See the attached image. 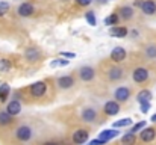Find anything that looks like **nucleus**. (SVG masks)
Listing matches in <instances>:
<instances>
[{"label":"nucleus","instance_id":"f257e3e1","mask_svg":"<svg viewBox=\"0 0 156 145\" xmlns=\"http://www.w3.org/2000/svg\"><path fill=\"white\" fill-rule=\"evenodd\" d=\"M14 138L18 142L26 144V142L32 141V138H34V129L30 126H27V124H21V126H18L14 130Z\"/></svg>","mask_w":156,"mask_h":145},{"label":"nucleus","instance_id":"f03ea898","mask_svg":"<svg viewBox=\"0 0 156 145\" xmlns=\"http://www.w3.org/2000/svg\"><path fill=\"white\" fill-rule=\"evenodd\" d=\"M126 76V70L120 65H112L106 70V79L111 82V83H117V82H121Z\"/></svg>","mask_w":156,"mask_h":145},{"label":"nucleus","instance_id":"7ed1b4c3","mask_svg":"<svg viewBox=\"0 0 156 145\" xmlns=\"http://www.w3.org/2000/svg\"><path fill=\"white\" fill-rule=\"evenodd\" d=\"M96 76H97V73H96V68H94V67L83 65V67H80V68L77 70V77H79V80L83 82V83L93 82V80L96 79Z\"/></svg>","mask_w":156,"mask_h":145},{"label":"nucleus","instance_id":"20e7f679","mask_svg":"<svg viewBox=\"0 0 156 145\" xmlns=\"http://www.w3.org/2000/svg\"><path fill=\"white\" fill-rule=\"evenodd\" d=\"M149 79H150V71L146 67H136L132 71V80L136 85H144L149 82Z\"/></svg>","mask_w":156,"mask_h":145},{"label":"nucleus","instance_id":"39448f33","mask_svg":"<svg viewBox=\"0 0 156 145\" xmlns=\"http://www.w3.org/2000/svg\"><path fill=\"white\" fill-rule=\"evenodd\" d=\"M29 94L34 98H41L47 94V83L44 80H38L34 82L32 85H29Z\"/></svg>","mask_w":156,"mask_h":145},{"label":"nucleus","instance_id":"423d86ee","mask_svg":"<svg viewBox=\"0 0 156 145\" xmlns=\"http://www.w3.org/2000/svg\"><path fill=\"white\" fill-rule=\"evenodd\" d=\"M97 118H99L97 109H94L93 106H87L80 110V119L85 124H93V123L97 121Z\"/></svg>","mask_w":156,"mask_h":145},{"label":"nucleus","instance_id":"0eeeda50","mask_svg":"<svg viewBox=\"0 0 156 145\" xmlns=\"http://www.w3.org/2000/svg\"><path fill=\"white\" fill-rule=\"evenodd\" d=\"M114 100L117 101V103H127L129 100H130V97H132V89L129 88V86H118L117 89H114Z\"/></svg>","mask_w":156,"mask_h":145},{"label":"nucleus","instance_id":"6e6552de","mask_svg":"<svg viewBox=\"0 0 156 145\" xmlns=\"http://www.w3.org/2000/svg\"><path fill=\"white\" fill-rule=\"evenodd\" d=\"M76 85V80L71 74H64V76H59L56 79V86L61 89V91H68L71 89L73 86Z\"/></svg>","mask_w":156,"mask_h":145},{"label":"nucleus","instance_id":"1a4fd4ad","mask_svg":"<svg viewBox=\"0 0 156 145\" xmlns=\"http://www.w3.org/2000/svg\"><path fill=\"white\" fill-rule=\"evenodd\" d=\"M21 109H23V106H21V101L18 100V98H12V100H9V101H6V106H5V112L8 113V115H11V116H17V115H20L21 113Z\"/></svg>","mask_w":156,"mask_h":145},{"label":"nucleus","instance_id":"9d476101","mask_svg":"<svg viewBox=\"0 0 156 145\" xmlns=\"http://www.w3.org/2000/svg\"><path fill=\"white\" fill-rule=\"evenodd\" d=\"M41 57H43V51L38 47L30 46V47H27L24 50V59H26L29 64H37V62L41 60Z\"/></svg>","mask_w":156,"mask_h":145},{"label":"nucleus","instance_id":"9b49d317","mask_svg":"<svg viewBox=\"0 0 156 145\" xmlns=\"http://www.w3.org/2000/svg\"><path fill=\"white\" fill-rule=\"evenodd\" d=\"M88 138H90V132L87 129H77L73 132L71 135V141L74 145H83L88 142Z\"/></svg>","mask_w":156,"mask_h":145},{"label":"nucleus","instance_id":"f8f14e48","mask_svg":"<svg viewBox=\"0 0 156 145\" xmlns=\"http://www.w3.org/2000/svg\"><path fill=\"white\" fill-rule=\"evenodd\" d=\"M140 142L143 144H150L156 139V129L155 127H144L141 132H140V136H138Z\"/></svg>","mask_w":156,"mask_h":145},{"label":"nucleus","instance_id":"ddd939ff","mask_svg":"<svg viewBox=\"0 0 156 145\" xmlns=\"http://www.w3.org/2000/svg\"><path fill=\"white\" fill-rule=\"evenodd\" d=\"M126 56H127V51H126V48L123 47H114L111 50V53H109V59L114 62V64H121L124 59H126Z\"/></svg>","mask_w":156,"mask_h":145},{"label":"nucleus","instance_id":"4468645a","mask_svg":"<svg viewBox=\"0 0 156 145\" xmlns=\"http://www.w3.org/2000/svg\"><path fill=\"white\" fill-rule=\"evenodd\" d=\"M34 12H35V6L30 2H23V3H20L17 6V15L18 17L26 18V17H30Z\"/></svg>","mask_w":156,"mask_h":145},{"label":"nucleus","instance_id":"2eb2a0df","mask_svg":"<svg viewBox=\"0 0 156 145\" xmlns=\"http://www.w3.org/2000/svg\"><path fill=\"white\" fill-rule=\"evenodd\" d=\"M117 15H118L120 21H121V20H123V21H129V20L133 18V15H135V9H133V6L124 5V6H120V8L117 9Z\"/></svg>","mask_w":156,"mask_h":145},{"label":"nucleus","instance_id":"dca6fc26","mask_svg":"<svg viewBox=\"0 0 156 145\" xmlns=\"http://www.w3.org/2000/svg\"><path fill=\"white\" fill-rule=\"evenodd\" d=\"M120 110H121L120 103H117L115 100H109L103 104V113L106 116H115L120 113Z\"/></svg>","mask_w":156,"mask_h":145},{"label":"nucleus","instance_id":"f3484780","mask_svg":"<svg viewBox=\"0 0 156 145\" xmlns=\"http://www.w3.org/2000/svg\"><path fill=\"white\" fill-rule=\"evenodd\" d=\"M118 136H120V130L118 129H105V130H102L99 133V139L103 141L105 144H108L109 141H112V139H115Z\"/></svg>","mask_w":156,"mask_h":145},{"label":"nucleus","instance_id":"a211bd4d","mask_svg":"<svg viewBox=\"0 0 156 145\" xmlns=\"http://www.w3.org/2000/svg\"><path fill=\"white\" fill-rule=\"evenodd\" d=\"M140 9L144 15H155L156 14V2L155 0H143Z\"/></svg>","mask_w":156,"mask_h":145},{"label":"nucleus","instance_id":"6ab92c4d","mask_svg":"<svg viewBox=\"0 0 156 145\" xmlns=\"http://www.w3.org/2000/svg\"><path fill=\"white\" fill-rule=\"evenodd\" d=\"M127 32L129 30L124 26H112V27H109V35L112 38H126Z\"/></svg>","mask_w":156,"mask_h":145},{"label":"nucleus","instance_id":"aec40b11","mask_svg":"<svg viewBox=\"0 0 156 145\" xmlns=\"http://www.w3.org/2000/svg\"><path fill=\"white\" fill-rule=\"evenodd\" d=\"M11 95V86L8 82H2L0 83V103H6L8 98Z\"/></svg>","mask_w":156,"mask_h":145},{"label":"nucleus","instance_id":"412c9836","mask_svg":"<svg viewBox=\"0 0 156 145\" xmlns=\"http://www.w3.org/2000/svg\"><path fill=\"white\" fill-rule=\"evenodd\" d=\"M152 97H153V94H152V91L150 89H141L138 94H136V101L141 104V103H150L152 101Z\"/></svg>","mask_w":156,"mask_h":145},{"label":"nucleus","instance_id":"4be33fe9","mask_svg":"<svg viewBox=\"0 0 156 145\" xmlns=\"http://www.w3.org/2000/svg\"><path fill=\"white\" fill-rule=\"evenodd\" d=\"M144 56L149 60H155L156 59V43H149L144 47Z\"/></svg>","mask_w":156,"mask_h":145},{"label":"nucleus","instance_id":"5701e85b","mask_svg":"<svg viewBox=\"0 0 156 145\" xmlns=\"http://www.w3.org/2000/svg\"><path fill=\"white\" fill-rule=\"evenodd\" d=\"M14 124V116L8 115L5 110H0V127H9Z\"/></svg>","mask_w":156,"mask_h":145},{"label":"nucleus","instance_id":"b1692460","mask_svg":"<svg viewBox=\"0 0 156 145\" xmlns=\"http://www.w3.org/2000/svg\"><path fill=\"white\" fill-rule=\"evenodd\" d=\"M136 141H138L136 135H133V133H126V135L121 136L120 144L121 145H136Z\"/></svg>","mask_w":156,"mask_h":145},{"label":"nucleus","instance_id":"393cba45","mask_svg":"<svg viewBox=\"0 0 156 145\" xmlns=\"http://www.w3.org/2000/svg\"><path fill=\"white\" fill-rule=\"evenodd\" d=\"M133 123H132V118H121L118 121H114L112 124V129H126V127H130Z\"/></svg>","mask_w":156,"mask_h":145},{"label":"nucleus","instance_id":"a878e982","mask_svg":"<svg viewBox=\"0 0 156 145\" xmlns=\"http://www.w3.org/2000/svg\"><path fill=\"white\" fill-rule=\"evenodd\" d=\"M70 65V60L65 59V57H55L53 60H50V67L52 68H64V67H68Z\"/></svg>","mask_w":156,"mask_h":145},{"label":"nucleus","instance_id":"bb28decb","mask_svg":"<svg viewBox=\"0 0 156 145\" xmlns=\"http://www.w3.org/2000/svg\"><path fill=\"white\" fill-rule=\"evenodd\" d=\"M105 24H106L108 27H112V26H118V24H120V18H118L117 12H114V14L108 15V17L105 18Z\"/></svg>","mask_w":156,"mask_h":145},{"label":"nucleus","instance_id":"cd10ccee","mask_svg":"<svg viewBox=\"0 0 156 145\" xmlns=\"http://www.w3.org/2000/svg\"><path fill=\"white\" fill-rule=\"evenodd\" d=\"M12 68V62L6 57H0V73H9Z\"/></svg>","mask_w":156,"mask_h":145},{"label":"nucleus","instance_id":"c85d7f7f","mask_svg":"<svg viewBox=\"0 0 156 145\" xmlns=\"http://www.w3.org/2000/svg\"><path fill=\"white\" fill-rule=\"evenodd\" d=\"M85 20H87V23L90 24V26H97V18H96V14L93 12V11H87L85 12Z\"/></svg>","mask_w":156,"mask_h":145},{"label":"nucleus","instance_id":"c756f323","mask_svg":"<svg viewBox=\"0 0 156 145\" xmlns=\"http://www.w3.org/2000/svg\"><path fill=\"white\" fill-rule=\"evenodd\" d=\"M146 126H147V121H140V123H136V124H132L129 133H133V135H135V133H140Z\"/></svg>","mask_w":156,"mask_h":145},{"label":"nucleus","instance_id":"7c9ffc66","mask_svg":"<svg viewBox=\"0 0 156 145\" xmlns=\"http://www.w3.org/2000/svg\"><path fill=\"white\" fill-rule=\"evenodd\" d=\"M9 9H11V5L5 0H0V17H5L9 12Z\"/></svg>","mask_w":156,"mask_h":145},{"label":"nucleus","instance_id":"2f4dec72","mask_svg":"<svg viewBox=\"0 0 156 145\" xmlns=\"http://www.w3.org/2000/svg\"><path fill=\"white\" fill-rule=\"evenodd\" d=\"M140 107H141V109H140V110H141V113H144V115H146V113H149V110H150V103H141V104H140Z\"/></svg>","mask_w":156,"mask_h":145},{"label":"nucleus","instance_id":"473e14b6","mask_svg":"<svg viewBox=\"0 0 156 145\" xmlns=\"http://www.w3.org/2000/svg\"><path fill=\"white\" fill-rule=\"evenodd\" d=\"M61 56L65 57V59H74L76 53H73V51H61Z\"/></svg>","mask_w":156,"mask_h":145},{"label":"nucleus","instance_id":"72a5a7b5","mask_svg":"<svg viewBox=\"0 0 156 145\" xmlns=\"http://www.w3.org/2000/svg\"><path fill=\"white\" fill-rule=\"evenodd\" d=\"M79 6H82V8H85V6H90L91 3H93V0H74Z\"/></svg>","mask_w":156,"mask_h":145},{"label":"nucleus","instance_id":"f704fd0d","mask_svg":"<svg viewBox=\"0 0 156 145\" xmlns=\"http://www.w3.org/2000/svg\"><path fill=\"white\" fill-rule=\"evenodd\" d=\"M127 35H130L132 38H138V36H140V32H138L136 29H133V30H129V32H127Z\"/></svg>","mask_w":156,"mask_h":145},{"label":"nucleus","instance_id":"c9c22d12","mask_svg":"<svg viewBox=\"0 0 156 145\" xmlns=\"http://www.w3.org/2000/svg\"><path fill=\"white\" fill-rule=\"evenodd\" d=\"M41 145H59L58 142H55V141H47V142H43Z\"/></svg>","mask_w":156,"mask_h":145},{"label":"nucleus","instance_id":"e433bc0d","mask_svg":"<svg viewBox=\"0 0 156 145\" xmlns=\"http://www.w3.org/2000/svg\"><path fill=\"white\" fill-rule=\"evenodd\" d=\"M150 121H152V123H155V124H156V113H153V115H152V118H150Z\"/></svg>","mask_w":156,"mask_h":145},{"label":"nucleus","instance_id":"4c0bfd02","mask_svg":"<svg viewBox=\"0 0 156 145\" xmlns=\"http://www.w3.org/2000/svg\"><path fill=\"white\" fill-rule=\"evenodd\" d=\"M106 2H109V0H100V3H106Z\"/></svg>","mask_w":156,"mask_h":145},{"label":"nucleus","instance_id":"58836bf2","mask_svg":"<svg viewBox=\"0 0 156 145\" xmlns=\"http://www.w3.org/2000/svg\"><path fill=\"white\" fill-rule=\"evenodd\" d=\"M64 2H67V0H64Z\"/></svg>","mask_w":156,"mask_h":145},{"label":"nucleus","instance_id":"ea45409f","mask_svg":"<svg viewBox=\"0 0 156 145\" xmlns=\"http://www.w3.org/2000/svg\"><path fill=\"white\" fill-rule=\"evenodd\" d=\"M85 145H88V144H85Z\"/></svg>","mask_w":156,"mask_h":145}]
</instances>
